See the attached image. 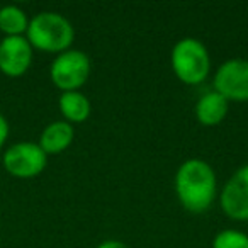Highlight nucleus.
Wrapping results in <instances>:
<instances>
[{"label": "nucleus", "mask_w": 248, "mask_h": 248, "mask_svg": "<svg viewBox=\"0 0 248 248\" xmlns=\"http://www.w3.org/2000/svg\"><path fill=\"white\" fill-rule=\"evenodd\" d=\"M217 180L213 167L201 158H189L175 173V192L190 213H204L216 197Z\"/></svg>", "instance_id": "1"}, {"label": "nucleus", "mask_w": 248, "mask_h": 248, "mask_svg": "<svg viewBox=\"0 0 248 248\" xmlns=\"http://www.w3.org/2000/svg\"><path fill=\"white\" fill-rule=\"evenodd\" d=\"M2 163L7 173L16 179H32L46 169L48 155L43 152L38 143L21 141L5 150Z\"/></svg>", "instance_id": "5"}, {"label": "nucleus", "mask_w": 248, "mask_h": 248, "mask_svg": "<svg viewBox=\"0 0 248 248\" xmlns=\"http://www.w3.org/2000/svg\"><path fill=\"white\" fill-rule=\"evenodd\" d=\"M73 136H75V129L72 124L66 121H55L43 129L38 145L46 155H58L72 145Z\"/></svg>", "instance_id": "9"}, {"label": "nucleus", "mask_w": 248, "mask_h": 248, "mask_svg": "<svg viewBox=\"0 0 248 248\" xmlns=\"http://www.w3.org/2000/svg\"><path fill=\"white\" fill-rule=\"evenodd\" d=\"M228 104L230 102L221 93H217L216 90H211V92H206L199 97L194 112H196V117L201 124H204V126H217L226 117Z\"/></svg>", "instance_id": "10"}, {"label": "nucleus", "mask_w": 248, "mask_h": 248, "mask_svg": "<svg viewBox=\"0 0 248 248\" xmlns=\"http://www.w3.org/2000/svg\"><path fill=\"white\" fill-rule=\"evenodd\" d=\"M214 90L230 102L248 100V60L231 58L214 73Z\"/></svg>", "instance_id": "6"}, {"label": "nucleus", "mask_w": 248, "mask_h": 248, "mask_svg": "<svg viewBox=\"0 0 248 248\" xmlns=\"http://www.w3.org/2000/svg\"><path fill=\"white\" fill-rule=\"evenodd\" d=\"M29 28L28 14L17 5L0 7V31L5 36H24Z\"/></svg>", "instance_id": "12"}, {"label": "nucleus", "mask_w": 248, "mask_h": 248, "mask_svg": "<svg viewBox=\"0 0 248 248\" xmlns=\"http://www.w3.org/2000/svg\"><path fill=\"white\" fill-rule=\"evenodd\" d=\"M95 248H128V245H124L123 241H117V240H106L97 245Z\"/></svg>", "instance_id": "15"}, {"label": "nucleus", "mask_w": 248, "mask_h": 248, "mask_svg": "<svg viewBox=\"0 0 248 248\" xmlns=\"http://www.w3.org/2000/svg\"><path fill=\"white\" fill-rule=\"evenodd\" d=\"M170 63L177 78L187 85H197L209 75V51L204 43L196 38L179 39L172 48Z\"/></svg>", "instance_id": "3"}, {"label": "nucleus", "mask_w": 248, "mask_h": 248, "mask_svg": "<svg viewBox=\"0 0 248 248\" xmlns=\"http://www.w3.org/2000/svg\"><path fill=\"white\" fill-rule=\"evenodd\" d=\"M213 248H248V234L236 230H224L214 236Z\"/></svg>", "instance_id": "13"}, {"label": "nucleus", "mask_w": 248, "mask_h": 248, "mask_svg": "<svg viewBox=\"0 0 248 248\" xmlns=\"http://www.w3.org/2000/svg\"><path fill=\"white\" fill-rule=\"evenodd\" d=\"M26 39L36 49L46 53H63L75 39V29L65 16L58 12H39L29 19Z\"/></svg>", "instance_id": "2"}, {"label": "nucleus", "mask_w": 248, "mask_h": 248, "mask_svg": "<svg viewBox=\"0 0 248 248\" xmlns=\"http://www.w3.org/2000/svg\"><path fill=\"white\" fill-rule=\"evenodd\" d=\"M90 75V58L80 49H66L53 60L49 77L55 87L63 92H73L85 85Z\"/></svg>", "instance_id": "4"}, {"label": "nucleus", "mask_w": 248, "mask_h": 248, "mask_svg": "<svg viewBox=\"0 0 248 248\" xmlns=\"http://www.w3.org/2000/svg\"><path fill=\"white\" fill-rule=\"evenodd\" d=\"M221 209L234 221H248V163L241 165L221 192Z\"/></svg>", "instance_id": "7"}, {"label": "nucleus", "mask_w": 248, "mask_h": 248, "mask_svg": "<svg viewBox=\"0 0 248 248\" xmlns=\"http://www.w3.org/2000/svg\"><path fill=\"white\" fill-rule=\"evenodd\" d=\"M60 110H62L63 117L66 123H83L89 119L90 116V100L83 95L80 90H73V92H63L58 100Z\"/></svg>", "instance_id": "11"}, {"label": "nucleus", "mask_w": 248, "mask_h": 248, "mask_svg": "<svg viewBox=\"0 0 248 248\" xmlns=\"http://www.w3.org/2000/svg\"><path fill=\"white\" fill-rule=\"evenodd\" d=\"M9 131H11V128H9L7 119H5L4 114H0V150L4 148L5 141H7V138H9Z\"/></svg>", "instance_id": "14"}, {"label": "nucleus", "mask_w": 248, "mask_h": 248, "mask_svg": "<svg viewBox=\"0 0 248 248\" xmlns=\"http://www.w3.org/2000/svg\"><path fill=\"white\" fill-rule=\"evenodd\" d=\"M32 63V46L26 36H5L0 41V72L12 78L22 77Z\"/></svg>", "instance_id": "8"}]
</instances>
